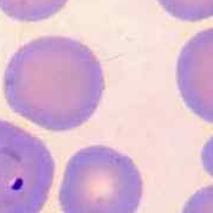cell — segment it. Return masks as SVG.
I'll list each match as a JSON object with an SVG mask.
<instances>
[{
	"mask_svg": "<svg viewBox=\"0 0 213 213\" xmlns=\"http://www.w3.org/2000/svg\"><path fill=\"white\" fill-rule=\"evenodd\" d=\"M143 193L141 174L127 155L90 146L69 160L59 189L64 213H135Z\"/></svg>",
	"mask_w": 213,
	"mask_h": 213,
	"instance_id": "cell-2",
	"label": "cell"
},
{
	"mask_svg": "<svg viewBox=\"0 0 213 213\" xmlns=\"http://www.w3.org/2000/svg\"><path fill=\"white\" fill-rule=\"evenodd\" d=\"M177 76L187 107L213 123V29L199 33L185 45Z\"/></svg>",
	"mask_w": 213,
	"mask_h": 213,
	"instance_id": "cell-4",
	"label": "cell"
},
{
	"mask_svg": "<svg viewBox=\"0 0 213 213\" xmlns=\"http://www.w3.org/2000/svg\"><path fill=\"white\" fill-rule=\"evenodd\" d=\"M183 213H213V186L197 192L187 201Z\"/></svg>",
	"mask_w": 213,
	"mask_h": 213,
	"instance_id": "cell-7",
	"label": "cell"
},
{
	"mask_svg": "<svg viewBox=\"0 0 213 213\" xmlns=\"http://www.w3.org/2000/svg\"><path fill=\"white\" fill-rule=\"evenodd\" d=\"M104 92L102 65L76 39L51 36L22 46L4 75L11 109L53 131L75 129L97 110Z\"/></svg>",
	"mask_w": 213,
	"mask_h": 213,
	"instance_id": "cell-1",
	"label": "cell"
},
{
	"mask_svg": "<svg viewBox=\"0 0 213 213\" xmlns=\"http://www.w3.org/2000/svg\"><path fill=\"white\" fill-rule=\"evenodd\" d=\"M53 177L55 162L46 146L0 120V213H39Z\"/></svg>",
	"mask_w": 213,
	"mask_h": 213,
	"instance_id": "cell-3",
	"label": "cell"
},
{
	"mask_svg": "<svg viewBox=\"0 0 213 213\" xmlns=\"http://www.w3.org/2000/svg\"><path fill=\"white\" fill-rule=\"evenodd\" d=\"M68 0H0V8L12 18L26 22L45 19L57 13Z\"/></svg>",
	"mask_w": 213,
	"mask_h": 213,
	"instance_id": "cell-5",
	"label": "cell"
},
{
	"mask_svg": "<svg viewBox=\"0 0 213 213\" xmlns=\"http://www.w3.org/2000/svg\"><path fill=\"white\" fill-rule=\"evenodd\" d=\"M160 5L172 16L197 20L213 16V0H157Z\"/></svg>",
	"mask_w": 213,
	"mask_h": 213,
	"instance_id": "cell-6",
	"label": "cell"
}]
</instances>
